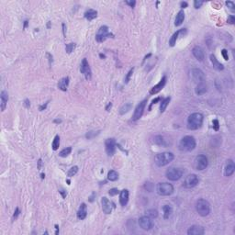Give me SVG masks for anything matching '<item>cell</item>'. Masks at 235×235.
<instances>
[{"label": "cell", "instance_id": "27", "mask_svg": "<svg viewBox=\"0 0 235 235\" xmlns=\"http://www.w3.org/2000/svg\"><path fill=\"white\" fill-rule=\"evenodd\" d=\"M184 19H185V13H184V11L183 10H180L176 15V20H174V25H176V27L180 26L181 24L184 22Z\"/></svg>", "mask_w": 235, "mask_h": 235}, {"label": "cell", "instance_id": "34", "mask_svg": "<svg viewBox=\"0 0 235 235\" xmlns=\"http://www.w3.org/2000/svg\"><path fill=\"white\" fill-rule=\"evenodd\" d=\"M59 146H60V137H59V135H56V136H55L54 139H53L51 147H53V151H56V150H58Z\"/></svg>", "mask_w": 235, "mask_h": 235}, {"label": "cell", "instance_id": "40", "mask_svg": "<svg viewBox=\"0 0 235 235\" xmlns=\"http://www.w3.org/2000/svg\"><path fill=\"white\" fill-rule=\"evenodd\" d=\"M226 6L229 7V9L232 10V12L235 11V5H234V3L232 1H227L226 2Z\"/></svg>", "mask_w": 235, "mask_h": 235}, {"label": "cell", "instance_id": "58", "mask_svg": "<svg viewBox=\"0 0 235 235\" xmlns=\"http://www.w3.org/2000/svg\"><path fill=\"white\" fill-rule=\"evenodd\" d=\"M55 229H56V232H55V234H58V233H59V228H58V225H55Z\"/></svg>", "mask_w": 235, "mask_h": 235}, {"label": "cell", "instance_id": "39", "mask_svg": "<svg viewBox=\"0 0 235 235\" xmlns=\"http://www.w3.org/2000/svg\"><path fill=\"white\" fill-rule=\"evenodd\" d=\"M133 71H134V69H133V68H132V69H130V70L129 71V73L127 74V75H126L125 78H124V83H125V84H128V83L130 82L131 75H132V74H133Z\"/></svg>", "mask_w": 235, "mask_h": 235}, {"label": "cell", "instance_id": "8", "mask_svg": "<svg viewBox=\"0 0 235 235\" xmlns=\"http://www.w3.org/2000/svg\"><path fill=\"white\" fill-rule=\"evenodd\" d=\"M208 165H209L208 158H207L205 155L200 154L195 159V168L198 171H202L206 169L207 167H208Z\"/></svg>", "mask_w": 235, "mask_h": 235}, {"label": "cell", "instance_id": "61", "mask_svg": "<svg viewBox=\"0 0 235 235\" xmlns=\"http://www.w3.org/2000/svg\"><path fill=\"white\" fill-rule=\"evenodd\" d=\"M44 177H45V174H41V179H43Z\"/></svg>", "mask_w": 235, "mask_h": 235}, {"label": "cell", "instance_id": "1", "mask_svg": "<svg viewBox=\"0 0 235 235\" xmlns=\"http://www.w3.org/2000/svg\"><path fill=\"white\" fill-rule=\"evenodd\" d=\"M174 159V155L172 153L169 152H165V153H161L155 155L154 157V163L156 164L157 166L162 167V166H165L171 163Z\"/></svg>", "mask_w": 235, "mask_h": 235}, {"label": "cell", "instance_id": "10", "mask_svg": "<svg viewBox=\"0 0 235 235\" xmlns=\"http://www.w3.org/2000/svg\"><path fill=\"white\" fill-rule=\"evenodd\" d=\"M198 182H199V178H198L197 174H191L186 177L185 182H184V186L186 188H195V186L198 184Z\"/></svg>", "mask_w": 235, "mask_h": 235}, {"label": "cell", "instance_id": "32", "mask_svg": "<svg viewBox=\"0 0 235 235\" xmlns=\"http://www.w3.org/2000/svg\"><path fill=\"white\" fill-rule=\"evenodd\" d=\"M170 100H171V97H169L165 98L164 100H163V101L161 102V106H160V111H161V113L165 112V109L167 107V106L169 105Z\"/></svg>", "mask_w": 235, "mask_h": 235}, {"label": "cell", "instance_id": "50", "mask_svg": "<svg viewBox=\"0 0 235 235\" xmlns=\"http://www.w3.org/2000/svg\"><path fill=\"white\" fill-rule=\"evenodd\" d=\"M48 103H49V101L46 102L45 104H43V105H41V106H39V111H42V110L46 109V107H47V106H48Z\"/></svg>", "mask_w": 235, "mask_h": 235}, {"label": "cell", "instance_id": "14", "mask_svg": "<svg viewBox=\"0 0 235 235\" xmlns=\"http://www.w3.org/2000/svg\"><path fill=\"white\" fill-rule=\"evenodd\" d=\"M146 103H147V100L145 99V100L142 101L140 104L136 107V109H135V110H134L133 116H132V120L136 121V120H138V119H140L142 118V114H143V111H144V109L146 107Z\"/></svg>", "mask_w": 235, "mask_h": 235}, {"label": "cell", "instance_id": "59", "mask_svg": "<svg viewBox=\"0 0 235 235\" xmlns=\"http://www.w3.org/2000/svg\"><path fill=\"white\" fill-rule=\"evenodd\" d=\"M99 56H100V58H102V59H105V58H106L105 54H103V53H100V54H99Z\"/></svg>", "mask_w": 235, "mask_h": 235}, {"label": "cell", "instance_id": "33", "mask_svg": "<svg viewBox=\"0 0 235 235\" xmlns=\"http://www.w3.org/2000/svg\"><path fill=\"white\" fill-rule=\"evenodd\" d=\"M179 34H180V30H177L176 32H174V33L173 34L172 37H171L170 41H169V44H170V46H171V47H174V45H176V39H177V38H178Z\"/></svg>", "mask_w": 235, "mask_h": 235}, {"label": "cell", "instance_id": "56", "mask_svg": "<svg viewBox=\"0 0 235 235\" xmlns=\"http://www.w3.org/2000/svg\"><path fill=\"white\" fill-rule=\"evenodd\" d=\"M41 159H39L38 161V169L41 170Z\"/></svg>", "mask_w": 235, "mask_h": 235}, {"label": "cell", "instance_id": "41", "mask_svg": "<svg viewBox=\"0 0 235 235\" xmlns=\"http://www.w3.org/2000/svg\"><path fill=\"white\" fill-rule=\"evenodd\" d=\"M212 124H213V129L216 130V131H218L219 129H220V123H219L218 119H213Z\"/></svg>", "mask_w": 235, "mask_h": 235}, {"label": "cell", "instance_id": "31", "mask_svg": "<svg viewBox=\"0 0 235 235\" xmlns=\"http://www.w3.org/2000/svg\"><path fill=\"white\" fill-rule=\"evenodd\" d=\"M107 179L109 181H117L118 179V174L114 170H110L107 173Z\"/></svg>", "mask_w": 235, "mask_h": 235}, {"label": "cell", "instance_id": "16", "mask_svg": "<svg viewBox=\"0 0 235 235\" xmlns=\"http://www.w3.org/2000/svg\"><path fill=\"white\" fill-rule=\"evenodd\" d=\"M235 171V165H234V162L232 160H229L226 161V164H225V167H224V174L225 176H230L232 174H233Z\"/></svg>", "mask_w": 235, "mask_h": 235}, {"label": "cell", "instance_id": "38", "mask_svg": "<svg viewBox=\"0 0 235 235\" xmlns=\"http://www.w3.org/2000/svg\"><path fill=\"white\" fill-rule=\"evenodd\" d=\"M75 43H69V44H67L65 46V51H66V53H71L72 51H73L74 50V48H75Z\"/></svg>", "mask_w": 235, "mask_h": 235}, {"label": "cell", "instance_id": "44", "mask_svg": "<svg viewBox=\"0 0 235 235\" xmlns=\"http://www.w3.org/2000/svg\"><path fill=\"white\" fill-rule=\"evenodd\" d=\"M221 54H222V56H223L225 61H228V60H229V55H228V51H227V50H225V49L222 50L221 51Z\"/></svg>", "mask_w": 235, "mask_h": 235}, {"label": "cell", "instance_id": "54", "mask_svg": "<svg viewBox=\"0 0 235 235\" xmlns=\"http://www.w3.org/2000/svg\"><path fill=\"white\" fill-rule=\"evenodd\" d=\"M59 192L62 194V196H63V198H65V197H66V195H67V194H66V192H65V190H60Z\"/></svg>", "mask_w": 235, "mask_h": 235}, {"label": "cell", "instance_id": "60", "mask_svg": "<svg viewBox=\"0 0 235 235\" xmlns=\"http://www.w3.org/2000/svg\"><path fill=\"white\" fill-rule=\"evenodd\" d=\"M54 122L55 123H61L62 120H61V119H54Z\"/></svg>", "mask_w": 235, "mask_h": 235}, {"label": "cell", "instance_id": "3", "mask_svg": "<svg viewBox=\"0 0 235 235\" xmlns=\"http://www.w3.org/2000/svg\"><path fill=\"white\" fill-rule=\"evenodd\" d=\"M197 142L193 136H185L179 142V149L184 152H191L196 148Z\"/></svg>", "mask_w": 235, "mask_h": 235}, {"label": "cell", "instance_id": "37", "mask_svg": "<svg viewBox=\"0 0 235 235\" xmlns=\"http://www.w3.org/2000/svg\"><path fill=\"white\" fill-rule=\"evenodd\" d=\"M77 172H78V167L77 166H73L71 169H69L68 172H67V176H68L69 177H72V176H75V174H77Z\"/></svg>", "mask_w": 235, "mask_h": 235}, {"label": "cell", "instance_id": "15", "mask_svg": "<svg viewBox=\"0 0 235 235\" xmlns=\"http://www.w3.org/2000/svg\"><path fill=\"white\" fill-rule=\"evenodd\" d=\"M101 204H102V209L106 214H110L112 212V209L115 207V205L112 202H110L109 200V198H107L106 197H102L101 199Z\"/></svg>", "mask_w": 235, "mask_h": 235}, {"label": "cell", "instance_id": "18", "mask_svg": "<svg viewBox=\"0 0 235 235\" xmlns=\"http://www.w3.org/2000/svg\"><path fill=\"white\" fill-rule=\"evenodd\" d=\"M205 233V230L201 226L193 225L191 226L188 230V235H203Z\"/></svg>", "mask_w": 235, "mask_h": 235}, {"label": "cell", "instance_id": "12", "mask_svg": "<svg viewBox=\"0 0 235 235\" xmlns=\"http://www.w3.org/2000/svg\"><path fill=\"white\" fill-rule=\"evenodd\" d=\"M80 72L84 74V76L86 77V80H90L91 76H92V72H91L90 66L88 65V62H87V60L86 58L83 59V61L81 63Z\"/></svg>", "mask_w": 235, "mask_h": 235}, {"label": "cell", "instance_id": "23", "mask_svg": "<svg viewBox=\"0 0 235 235\" xmlns=\"http://www.w3.org/2000/svg\"><path fill=\"white\" fill-rule=\"evenodd\" d=\"M69 81L70 79L69 77H63L62 78L61 80L58 82V88L62 91H67V88H68V86H69Z\"/></svg>", "mask_w": 235, "mask_h": 235}, {"label": "cell", "instance_id": "13", "mask_svg": "<svg viewBox=\"0 0 235 235\" xmlns=\"http://www.w3.org/2000/svg\"><path fill=\"white\" fill-rule=\"evenodd\" d=\"M139 225L144 230H149L153 227L152 219L149 218L148 216H143L139 219Z\"/></svg>", "mask_w": 235, "mask_h": 235}, {"label": "cell", "instance_id": "2", "mask_svg": "<svg viewBox=\"0 0 235 235\" xmlns=\"http://www.w3.org/2000/svg\"><path fill=\"white\" fill-rule=\"evenodd\" d=\"M203 115L201 113H192L188 118V128L191 130L200 128L203 123Z\"/></svg>", "mask_w": 235, "mask_h": 235}, {"label": "cell", "instance_id": "36", "mask_svg": "<svg viewBox=\"0 0 235 235\" xmlns=\"http://www.w3.org/2000/svg\"><path fill=\"white\" fill-rule=\"evenodd\" d=\"M146 214H147V216H148L149 218H151V219H155V218H157V216H158L157 210H155V209H149V210H147Z\"/></svg>", "mask_w": 235, "mask_h": 235}, {"label": "cell", "instance_id": "9", "mask_svg": "<svg viewBox=\"0 0 235 235\" xmlns=\"http://www.w3.org/2000/svg\"><path fill=\"white\" fill-rule=\"evenodd\" d=\"M191 74V77H192L193 81L197 85V84H200L205 82V74L203 73V71H201L198 68H194L191 70L190 72Z\"/></svg>", "mask_w": 235, "mask_h": 235}, {"label": "cell", "instance_id": "30", "mask_svg": "<svg viewBox=\"0 0 235 235\" xmlns=\"http://www.w3.org/2000/svg\"><path fill=\"white\" fill-rule=\"evenodd\" d=\"M131 107H132V104H131V103H126L125 105H123L120 107V109H119V114L120 115L126 114L127 112H129V111L131 109Z\"/></svg>", "mask_w": 235, "mask_h": 235}, {"label": "cell", "instance_id": "55", "mask_svg": "<svg viewBox=\"0 0 235 235\" xmlns=\"http://www.w3.org/2000/svg\"><path fill=\"white\" fill-rule=\"evenodd\" d=\"M111 107H112V104H111V103H109V104H107V106L106 107V110L107 111H109V109H111Z\"/></svg>", "mask_w": 235, "mask_h": 235}, {"label": "cell", "instance_id": "49", "mask_svg": "<svg viewBox=\"0 0 235 235\" xmlns=\"http://www.w3.org/2000/svg\"><path fill=\"white\" fill-rule=\"evenodd\" d=\"M19 213H20V211H19V209L17 208L15 210V212H14V215H13V218H14V220H16V219L18 218V216L19 215Z\"/></svg>", "mask_w": 235, "mask_h": 235}, {"label": "cell", "instance_id": "22", "mask_svg": "<svg viewBox=\"0 0 235 235\" xmlns=\"http://www.w3.org/2000/svg\"><path fill=\"white\" fill-rule=\"evenodd\" d=\"M209 58H210V62H211L212 66H213L214 69H216V70H218V71H222V70L224 69L223 65H222V63H221L220 62L218 61L217 58H216V56H215L214 54H210Z\"/></svg>", "mask_w": 235, "mask_h": 235}, {"label": "cell", "instance_id": "42", "mask_svg": "<svg viewBox=\"0 0 235 235\" xmlns=\"http://www.w3.org/2000/svg\"><path fill=\"white\" fill-rule=\"evenodd\" d=\"M204 4V2L203 1H200V0H196V1L194 2V7L196 9H199V7H201V6Z\"/></svg>", "mask_w": 235, "mask_h": 235}, {"label": "cell", "instance_id": "26", "mask_svg": "<svg viewBox=\"0 0 235 235\" xmlns=\"http://www.w3.org/2000/svg\"><path fill=\"white\" fill-rule=\"evenodd\" d=\"M97 17V11L94 9H88L85 12V18L88 21H91Z\"/></svg>", "mask_w": 235, "mask_h": 235}, {"label": "cell", "instance_id": "29", "mask_svg": "<svg viewBox=\"0 0 235 235\" xmlns=\"http://www.w3.org/2000/svg\"><path fill=\"white\" fill-rule=\"evenodd\" d=\"M153 142L155 143V144L160 145V146H165L166 145L165 140L164 139V137L161 136V135H157V136H155L153 138Z\"/></svg>", "mask_w": 235, "mask_h": 235}, {"label": "cell", "instance_id": "62", "mask_svg": "<svg viewBox=\"0 0 235 235\" xmlns=\"http://www.w3.org/2000/svg\"><path fill=\"white\" fill-rule=\"evenodd\" d=\"M50 26H51V23H50V22H48V24H47V27H48V28H50Z\"/></svg>", "mask_w": 235, "mask_h": 235}, {"label": "cell", "instance_id": "4", "mask_svg": "<svg viewBox=\"0 0 235 235\" xmlns=\"http://www.w3.org/2000/svg\"><path fill=\"white\" fill-rule=\"evenodd\" d=\"M196 209L200 216L206 217L210 213V205L207 200L200 198L196 203Z\"/></svg>", "mask_w": 235, "mask_h": 235}, {"label": "cell", "instance_id": "25", "mask_svg": "<svg viewBox=\"0 0 235 235\" xmlns=\"http://www.w3.org/2000/svg\"><path fill=\"white\" fill-rule=\"evenodd\" d=\"M195 92H196V94L197 95H201L203 94H205L207 92V86H206L205 82L197 84L196 89H195Z\"/></svg>", "mask_w": 235, "mask_h": 235}, {"label": "cell", "instance_id": "19", "mask_svg": "<svg viewBox=\"0 0 235 235\" xmlns=\"http://www.w3.org/2000/svg\"><path fill=\"white\" fill-rule=\"evenodd\" d=\"M192 53L194 55V57L196 58L197 61H199V62H202L203 60H204V58H205L204 51H203V49H202L201 47H199V46L194 47L193 50H192Z\"/></svg>", "mask_w": 235, "mask_h": 235}, {"label": "cell", "instance_id": "24", "mask_svg": "<svg viewBox=\"0 0 235 235\" xmlns=\"http://www.w3.org/2000/svg\"><path fill=\"white\" fill-rule=\"evenodd\" d=\"M0 100H1V110L5 111L7 101H9V95L6 91H2L1 94H0Z\"/></svg>", "mask_w": 235, "mask_h": 235}, {"label": "cell", "instance_id": "46", "mask_svg": "<svg viewBox=\"0 0 235 235\" xmlns=\"http://www.w3.org/2000/svg\"><path fill=\"white\" fill-rule=\"evenodd\" d=\"M160 100H161V97H156V98L153 99V101H152V103H151V105H150V107H149V110L152 109V107H153L154 104H156V103H157L158 101H160Z\"/></svg>", "mask_w": 235, "mask_h": 235}, {"label": "cell", "instance_id": "28", "mask_svg": "<svg viewBox=\"0 0 235 235\" xmlns=\"http://www.w3.org/2000/svg\"><path fill=\"white\" fill-rule=\"evenodd\" d=\"M163 211H164V218L167 220L173 213V208L170 205H165L163 207Z\"/></svg>", "mask_w": 235, "mask_h": 235}, {"label": "cell", "instance_id": "5", "mask_svg": "<svg viewBox=\"0 0 235 235\" xmlns=\"http://www.w3.org/2000/svg\"><path fill=\"white\" fill-rule=\"evenodd\" d=\"M156 191L160 196H170L174 192V186L169 183H159L156 186Z\"/></svg>", "mask_w": 235, "mask_h": 235}, {"label": "cell", "instance_id": "45", "mask_svg": "<svg viewBox=\"0 0 235 235\" xmlns=\"http://www.w3.org/2000/svg\"><path fill=\"white\" fill-rule=\"evenodd\" d=\"M153 185L152 184V183H150V182L145 183V188L148 191H150V192L153 190Z\"/></svg>", "mask_w": 235, "mask_h": 235}, {"label": "cell", "instance_id": "51", "mask_svg": "<svg viewBox=\"0 0 235 235\" xmlns=\"http://www.w3.org/2000/svg\"><path fill=\"white\" fill-rule=\"evenodd\" d=\"M24 106H25L27 109H29L30 107V102L29 99H25V100H24Z\"/></svg>", "mask_w": 235, "mask_h": 235}, {"label": "cell", "instance_id": "11", "mask_svg": "<svg viewBox=\"0 0 235 235\" xmlns=\"http://www.w3.org/2000/svg\"><path fill=\"white\" fill-rule=\"evenodd\" d=\"M116 141L113 138L107 139L105 142V149L106 153L109 156H112L114 155L115 152H116Z\"/></svg>", "mask_w": 235, "mask_h": 235}, {"label": "cell", "instance_id": "48", "mask_svg": "<svg viewBox=\"0 0 235 235\" xmlns=\"http://www.w3.org/2000/svg\"><path fill=\"white\" fill-rule=\"evenodd\" d=\"M125 3L127 4V5H129L130 7H132V9H133V7H135V5H136V1H134V0H133V1H130V0H126Z\"/></svg>", "mask_w": 235, "mask_h": 235}, {"label": "cell", "instance_id": "47", "mask_svg": "<svg viewBox=\"0 0 235 235\" xmlns=\"http://www.w3.org/2000/svg\"><path fill=\"white\" fill-rule=\"evenodd\" d=\"M235 22V17L233 15H230L228 17V23L229 24H234Z\"/></svg>", "mask_w": 235, "mask_h": 235}, {"label": "cell", "instance_id": "35", "mask_svg": "<svg viewBox=\"0 0 235 235\" xmlns=\"http://www.w3.org/2000/svg\"><path fill=\"white\" fill-rule=\"evenodd\" d=\"M71 152H72V148L71 147H67V148H65V149H63V150H62L61 152H60V153H59V155L61 157H67L68 156V155L71 153Z\"/></svg>", "mask_w": 235, "mask_h": 235}, {"label": "cell", "instance_id": "53", "mask_svg": "<svg viewBox=\"0 0 235 235\" xmlns=\"http://www.w3.org/2000/svg\"><path fill=\"white\" fill-rule=\"evenodd\" d=\"M62 26H63V35L66 36V26H65V24L63 23Z\"/></svg>", "mask_w": 235, "mask_h": 235}, {"label": "cell", "instance_id": "17", "mask_svg": "<svg viewBox=\"0 0 235 235\" xmlns=\"http://www.w3.org/2000/svg\"><path fill=\"white\" fill-rule=\"evenodd\" d=\"M166 80H167L166 76H163V78L160 80V82H159L156 86H154L153 87H152V88H151L150 94L151 95H155V94H157V93L160 92V91L165 87V84H166Z\"/></svg>", "mask_w": 235, "mask_h": 235}, {"label": "cell", "instance_id": "43", "mask_svg": "<svg viewBox=\"0 0 235 235\" xmlns=\"http://www.w3.org/2000/svg\"><path fill=\"white\" fill-rule=\"evenodd\" d=\"M118 193H119V191H118V188H111V189L109 190V194L110 195L111 197L116 196V195H118Z\"/></svg>", "mask_w": 235, "mask_h": 235}, {"label": "cell", "instance_id": "21", "mask_svg": "<svg viewBox=\"0 0 235 235\" xmlns=\"http://www.w3.org/2000/svg\"><path fill=\"white\" fill-rule=\"evenodd\" d=\"M86 215H87V207L86 205V203H82L77 211V218L81 221L85 220L86 218Z\"/></svg>", "mask_w": 235, "mask_h": 235}, {"label": "cell", "instance_id": "52", "mask_svg": "<svg viewBox=\"0 0 235 235\" xmlns=\"http://www.w3.org/2000/svg\"><path fill=\"white\" fill-rule=\"evenodd\" d=\"M180 7H182V9H186V7H188V4L186 3V2H181L180 3Z\"/></svg>", "mask_w": 235, "mask_h": 235}, {"label": "cell", "instance_id": "7", "mask_svg": "<svg viewBox=\"0 0 235 235\" xmlns=\"http://www.w3.org/2000/svg\"><path fill=\"white\" fill-rule=\"evenodd\" d=\"M113 38L114 35L111 34L109 31V28L107 26H101L99 28V30L97 31V34L95 35V39L98 42H103L105 41L107 38Z\"/></svg>", "mask_w": 235, "mask_h": 235}, {"label": "cell", "instance_id": "6", "mask_svg": "<svg viewBox=\"0 0 235 235\" xmlns=\"http://www.w3.org/2000/svg\"><path fill=\"white\" fill-rule=\"evenodd\" d=\"M165 176L171 181H177L183 176V170L176 167H170L166 170Z\"/></svg>", "mask_w": 235, "mask_h": 235}, {"label": "cell", "instance_id": "20", "mask_svg": "<svg viewBox=\"0 0 235 235\" xmlns=\"http://www.w3.org/2000/svg\"><path fill=\"white\" fill-rule=\"evenodd\" d=\"M129 202V190L123 189L119 193V203L122 207H125Z\"/></svg>", "mask_w": 235, "mask_h": 235}, {"label": "cell", "instance_id": "57", "mask_svg": "<svg viewBox=\"0 0 235 235\" xmlns=\"http://www.w3.org/2000/svg\"><path fill=\"white\" fill-rule=\"evenodd\" d=\"M28 26V20H25L24 21V27H23V29H26Z\"/></svg>", "mask_w": 235, "mask_h": 235}]
</instances>
